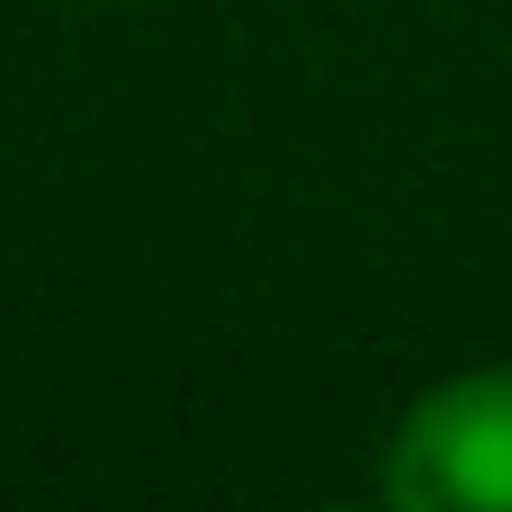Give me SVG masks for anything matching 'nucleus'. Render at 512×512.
Returning <instances> with one entry per match:
<instances>
[{"mask_svg": "<svg viewBox=\"0 0 512 512\" xmlns=\"http://www.w3.org/2000/svg\"><path fill=\"white\" fill-rule=\"evenodd\" d=\"M396 512H512V360L423 387L378 468Z\"/></svg>", "mask_w": 512, "mask_h": 512, "instance_id": "1", "label": "nucleus"}]
</instances>
